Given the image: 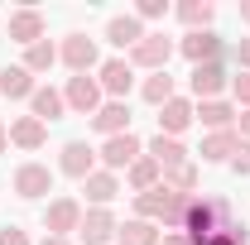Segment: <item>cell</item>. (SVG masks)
I'll use <instances>...</instances> for the list:
<instances>
[{"instance_id":"obj_1","label":"cell","mask_w":250,"mask_h":245,"mask_svg":"<svg viewBox=\"0 0 250 245\" xmlns=\"http://www.w3.org/2000/svg\"><path fill=\"white\" fill-rule=\"evenodd\" d=\"M173 53H178V43L159 29V34H145L125 58H130V67H145V72H168V58H173Z\"/></svg>"},{"instance_id":"obj_2","label":"cell","mask_w":250,"mask_h":245,"mask_svg":"<svg viewBox=\"0 0 250 245\" xmlns=\"http://www.w3.org/2000/svg\"><path fill=\"white\" fill-rule=\"evenodd\" d=\"M53 168L48 163H39V159H24L20 168H15V178H10V187H15V197H24V202H39V197H48L53 192Z\"/></svg>"},{"instance_id":"obj_3","label":"cell","mask_w":250,"mask_h":245,"mask_svg":"<svg viewBox=\"0 0 250 245\" xmlns=\"http://www.w3.org/2000/svg\"><path fill=\"white\" fill-rule=\"evenodd\" d=\"M62 101H67V111H72V116H87V121H92L96 111L106 106V92H101V82H96V77L82 72V77H67Z\"/></svg>"},{"instance_id":"obj_4","label":"cell","mask_w":250,"mask_h":245,"mask_svg":"<svg viewBox=\"0 0 250 245\" xmlns=\"http://www.w3.org/2000/svg\"><path fill=\"white\" fill-rule=\"evenodd\" d=\"M58 62L72 72V77H82V72L101 67V48H96V39H87V34H67V39L58 43Z\"/></svg>"},{"instance_id":"obj_5","label":"cell","mask_w":250,"mask_h":245,"mask_svg":"<svg viewBox=\"0 0 250 245\" xmlns=\"http://www.w3.org/2000/svg\"><path fill=\"white\" fill-rule=\"evenodd\" d=\"M140 154H145V140H140V135H111V140H101L96 159H101L106 173H125Z\"/></svg>"},{"instance_id":"obj_6","label":"cell","mask_w":250,"mask_h":245,"mask_svg":"<svg viewBox=\"0 0 250 245\" xmlns=\"http://www.w3.org/2000/svg\"><path fill=\"white\" fill-rule=\"evenodd\" d=\"M178 53H183L192 67H202V62H221V53H226V39H221L217 29H192L178 39Z\"/></svg>"},{"instance_id":"obj_7","label":"cell","mask_w":250,"mask_h":245,"mask_svg":"<svg viewBox=\"0 0 250 245\" xmlns=\"http://www.w3.org/2000/svg\"><path fill=\"white\" fill-rule=\"evenodd\" d=\"M226 87H231L226 62H202V67L188 72V92H192V101H221Z\"/></svg>"},{"instance_id":"obj_8","label":"cell","mask_w":250,"mask_h":245,"mask_svg":"<svg viewBox=\"0 0 250 245\" xmlns=\"http://www.w3.org/2000/svg\"><path fill=\"white\" fill-rule=\"evenodd\" d=\"M58 173H62V178L87 183V178L96 173V149L87 144V140H62V149H58Z\"/></svg>"},{"instance_id":"obj_9","label":"cell","mask_w":250,"mask_h":245,"mask_svg":"<svg viewBox=\"0 0 250 245\" xmlns=\"http://www.w3.org/2000/svg\"><path fill=\"white\" fill-rule=\"evenodd\" d=\"M77 226H82V202L77 197H53L48 207H43V231L48 236H77Z\"/></svg>"},{"instance_id":"obj_10","label":"cell","mask_w":250,"mask_h":245,"mask_svg":"<svg viewBox=\"0 0 250 245\" xmlns=\"http://www.w3.org/2000/svg\"><path fill=\"white\" fill-rule=\"evenodd\" d=\"M5 34H10V43L29 48V43H39V39L48 34V20H43V10L24 5V10H10V20H5Z\"/></svg>"},{"instance_id":"obj_11","label":"cell","mask_w":250,"mask_h":245,"mask_svg":"<svg viewBox=\"0 0 250 245\" xmlns=\"http://www.w3.org/2000/svg\"><path fill=\"white\" fill-rule=\"evenodd\" d=\"M116 231H121V221H116L111 207H87L82 212V226H77V241L82 245H111Z\"/></svg>"},{"instance_id":"obj_12","label":"cell","mask_w":250,"mask_h":245,"mask_svg":"<svg viewBox=\"0 0 250 245\" xmlns=\"http://www.w3.org/2000/svg\"><path fill=\"white\" fill-rule=\"evenodd\" d=\"M96 82H101L106 101H125L130 87H135V67H130V58H106L101 67H96Z\"/></svg>"},{"instance_id":"obj_13","label":"cell","mask_w":250,"mask_h":245,"mask_svg":"<svg viewBox=\"0 0 250 245\" xmlns=\"http://www.w3.org/2000/svg\"><path fill=\"white\" fill-rule=\"evenodd\" d=\"M192 121H197V101L192 96H173L168 106H159V135H173L178 140Z\"/></svg>"},{"instance_id":"obj_14","label":"cell","mask_w":250,"mask_h":245,"mask_svg":"<svg viewBox=\"0 0 250 245\" xmlns=\"http://www.w3.org/2000/svg\"><path fill=\"white\" fill-rule=\"evenodd\" d=\"M145 154L154 159L164 173H173V168H183V163H188V154H192V149H188L183 140H173V135H154V140L145 144Z\"/></svg>"},{"instance_id":"obj_15","label":"cell","mask_w":250,"mask_h":245,"mask_svg":"<svg viewBox=\"0 0 250 245\" xmlns=\"http://www.w3.org/2000/svg\"><path fill=\"white\" fill-rule=\"evenodd\" d=\"M10 144L24 149V154L43 149V144H48V125L34 121V116H15V121H10Z\"/></svg>"},{"instance_id":"obj_16","label":"cell","mask_w":250,"mask_h":245,"mask_svg":"<svg viewBox=\"0 0 250 245\" xmlns=\"http://www.w3.org/2000/svg\"><path fill=\"white\" fill-rule=\"evenodd\" d=\"M145 34H149V29H145L135 15H111V20H106V43H111V48H121V53H130Z\"/></svg>"},{"instance_id":"obj_17","label":"cell","mask_w":250,"mask_h":245,"mask_svg":"<svg viewBox=\"0 0 250 245\" xmlns=\"http://www.w3.org/2000/svg\"><path fill=\"white\" fill-rule=\"evenodd\" d=\"M92 130L96 135H130V101H106L101 111L92 116Z\"/></svg>"},{"instance_id":"obj_18","label":"cell","mask_w":250,"mask_h":245,"mask_svg":"<svg viewBox=\"0 0 250 245\" xmlns=\"http://www.w3.org/2000/svg\"><path fill=\"white\" fill-rule=\"evenodd\" d=\"M82 192H87V202H92V207H111V202L125 192V183H121V173H106V168H96L92 178L82 183Z\"/></svg>"},{"instance_id":"obj_19","label":"cell","mask_w":250,"mask_h":245,"mask_svg":"<svg viewBox=\"0 0 250 245\" xmlns=\"http://www.w3.org/2000/svg\"><path fill=\"white\" fill-rule=\"evenodd\" d=\"M39 92V82H34V72H24L20 62H10V67H0V96L5 101H29Z\"/></svg>"},{"instance_id":"obj_20","label":"cell","mask_w":250,"mask_h":245,"mask_svg":"<svg viewBox=\"0 0 250 245\" xmlns=\"http://www.w3.org/2000/svg\"><path fill=\"white\" fill-rule=\"evenodd\" d=\"M197 121L207 125V135L212 130H236V121H241V111H236V101H197Z\"/></svg>"},{"instance_id":"obj_21","label":"cell","mask_w":250,"mask_h":245,"mask_svg":"<svg viewBox=\"0 0 250 245\" xmlns=\"http://www.w3.org/2000/svg\"><path fill=\"white\" fill-rule=\"evenodd\" d=\"M241 149V135L236 130H212V135H202V163H231V154Z\"/></svg>"},{"instance_id":"obj_22","label":"cell","mask_w":250,"mask_h":245,"mask_svg":"<svg viewBox=\"0 0 250 245\" xmlns=\"http://www.w3.org/2000/svg\"><path fill=\"white\" fill-rule=\"evenodd\" d=\"M29 116H34V121H43V125L62 121V116H67V101H62V92H58V87H39V92L29 96Z\"/></svg>"},{"instance_id":"obj_23","label":"cell","mask_w":250,"mask_h":245,"mask_svg":"<svg viewBox=\"0 0 250 245\" xmlns=\"http://www.w3.org/2000/svg\"><path fill=\"white\" fill-rule=\"evenodd\" d=\"M159 183H164V168H159L149 154H140V159L125 168V187H130L135 197H140V192H149V187H159Z\"/></svg>"},{"instance_id":"obj_24","label":"cell","mask_w":250,"mask_h":245,"mask_svg":"<svg viewBox=\"0 0 250 245\" xmlns=\"http://www.w3.org/2000/svg\"><path fill=\"white\" fill-rule=\"evenodd\" d=\"M173 15H178V24H188V34H192V29H212L217 5H212V0H178Z\"/></svg>"},{"instance_id":"obj_25","label":"cell","mask_w":250,"mask_h":245,"mask_svg":"<svg viewBox=\"0 0 250 245\" xmlns=\"http://www.w3.org/2000/svg\"><path fill=\"white\" fill-rule=\"evenodd\" d=\"M140 96L159 111V106H168V101L178 96V77H168V72H149V77L140 82Z\"/></svg>"},{"instance_id":"obj_26","label":"cell","mask_w":250,"mask_h":245,"mask_svg":"<svg viewBox=\"0 0 250 245\" xmlns=\"http://www.w3.org/2000/svg\"><path fill=\"white\" fill-rule=\"evenodd\" d=\"M159 241H164V231L154 221H140V216L121 221V231H116V245H159Z\"/></svg>"},{"instance_id":"obj_27","label":"cell","mask_w":250,"mask_h":245,"mask_svg":"<svg viewBox=\"0 0 250 245\" xmlns=\"http://www.w3.org/2000/svg\"><path fill=\"white\" fill-rule=\"evenodd\" d=\"M168 197H173V192H168V187L159 183V187H149V192H140V197H135V216H140V221H164V212H168Z\"/></svg>"},{"instance_id":"obj_28","label":"cell","mask_w":250,"mask_h":245,"mask_svg":"<svg viewBox=\"0 0 250 245\" xmlns=\"http://www.w3.org/2000/svg\"><path fill=\"white\" fill-rule=\"evenodd\" d=\"M53 62H58V43H48V39H39V43H29V48H24V58H20V67L39 77V72H48Z\"/></svg>"},{"instance_id":"obj_29","label":"cell","mask_w":250,"mask_h":245,"mask_svg":"<svg viewBox=\"0 0 250 245\" xmlns=\"http://www.w3.org/2000/svg\"><path fill=\"white\" fill-rule=\"evenodd\" d=\"M197 178H202V173H197V163L188 159L183 168H173V173H164V187H168V192H183V197H192V192H197Z\"/></svg>"},{"instance_id":"obj_30","label":"cell","mask_w":250,"mask_h":245,"mask_svg":"<svg viewBox=\"0 0 250 245\" xmlns=\"http://www.w3.org/2000/svg\"><path fill=\"white\" fill-rule=\"evenodd\" d=\"M130 15H135L140 24H145V20H168V15H173V5H168V0H135V10H130Z\"/></svg>"},{"instance_id":"obj_31","label":"cell","mask_w":250,"mask_h":245,"mask_svg":"<svg viewBox=\"0 0 250 245\" xmlns=\"http://www.w3.org/2000/svg\"><path fill=\"white\" fill-rule=\"evenodd\" d=\"M231 96H236V111H250V72L231 77Z\"/></svg>"},{"instance_id":"obj_32","label":"cell","mask_w":250,"mask_h":245,"mask_svg":"<svg viewBox=\"0 0 250 245\" xmlns=\"http://www.w3.org/2000/svg\"><path fill=\"white\" fill-rule=\"evenodd\" d=\"M231 173L236 178H250V140H241V149L231 154Z\"/></svg>"},{"instance_id":"obj_33","label":"cell","mask_w":250,"mask_h":245,"mask_svg":"<svg viewBox=\"0 0 250 245\" xmlns=\"http://www.w3.org/2000/svg\"><path fill=\"white\" fill-rule=\"evenodd\" d=\"M231 62H236V72H250V34L231 43Z\"/></svg>"},{"instance_id":"obj_34","label":"cell","mask_w":250,"mask_h":245,"mask_svg":"<svg viewBox=\"0 0 250 245\" xmlns=\"http://www.w3.org/2000/svg\"><path fill=\"white\" fill-rule=\"evenodd\" d=\"M0 245H34V241H29V231H24V226H15V221H10V226H0Z\"/></svg>"},{"instance_id":"obj_35","label":"cell","mask_w":250,"mask_h":245,"mask_svg":"<svg viewBox=\"0 0 250 245\" xmlns=\"http://www.w3.org/2000/svg\"><path fill=\"white\" fill-rule=\"evenodd\" d=\"M159 245H192V241H188L183 231H164V241H159Z\"/></svg>"},{"instance_id":"obj_36","label":"cell","mask_w":250,"mask_h":245,"mask_svg":"<svg viewBox=\"0 0 250 245\" xmlns=\"http://www.w3.org/2000/svg\"><path fill=\"white\" fill-rule=\"evenodd\" d=\"M236 135H241V140H250V111H241V121H236Z\"/></svg>"},{"instance_id":"obj_37","label":"cell","mask_w":250,"mask_h":245,"mask_svg":"<svg viewBox=\"0 0 250 245\" xmlns=\"http://www.w3.org/2000/svg\"><path fill=\"white\" fill-rule=\"evenodd\" d=\"M39 245H72V241H67V236H43Z\"/></svg>"},{"instance_id":"obj_38","label":"cell","mask_w":250,"mask_h":245,"mask_svg":"<svg viewBox=\"0 0 250 245\" xmlns=\"http://www.w3.org/2000/svg\"><path fill=\"white\" fill-rule=\"evenodd\" d=\"M10 149V125H0V154Z\"/></svg>"},{"instance_id":"obj_39","label":"cell","mask_w":250,"mask_h":245,"mask_svg":"<svg viewBox=\"0 0 250 245\" xmlns=\"http://www.w3.org/2000/svg\"><path fill=\"white\" fill-rule=\"evenodd\" d=\"M241 20H246V24H250V0H241Z\"/></svg>"}]
</instances>
